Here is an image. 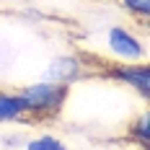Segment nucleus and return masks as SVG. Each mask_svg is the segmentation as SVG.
Returning <instances> with one entry per match:
<instances>
[{
  "instance_id": "obj_2",
  "label": "nucleus",
  "mask_w": 150,
  "mask_h": 150,
  "mask_svg": "<svg viewBox=\"0 0 150 150\" xmlns=\"http://www.w3.org/2000/svg\"><path fill=\"white\" fill-rule=\"evenodd\" d=\"M104 75L132 88L142 101L150 98V67L145 62H114L104 67Z\"/></svg>"
},
{
  "instance_id": "obj_4",
  "label": "nucleus",
  "mask_w": 150,
  "mask_h": 150,
  "mask_svg": "<svg viewBox=\"0 0 150 150\" xmlns=\"http://www.w3.org/2000/svg\"><path fill=\"white\" fill-rule=\"evenodd\" d=\"M88 70V62H83L78 54H60L47 65V70L42 73V80L47 83H65V86H73L75 80L86 78Z\"/></svg>"
},
{
  "instance_id": "obj_6",
  "label": "nucleus",
  "mask_w": 150,
  "mask_h": 150,
  "mask_svg": "<svg viewBox=\"0 0 150 150\" xmlns=\"http://www.w3.org/2000/svg\"><path fill=\"white\" fill-rule=\"evenodd\" d=\"M127 135H129V140H132L135 145H140L142 150L150 148V114H148V109H145V111L129 124Z\"/></svg>"
},
{
  "instance_id": "obj_5",
  "label": "nucleus",
  "mask_w": 150,
  "mask_h": 150,
  "mask_svg": "<svg viewBox=\"0 0 150 150\" xmlns=\"http://www.w3.org/2000/svg\"><path fill=\"white\" fill-rule=\"evenodd\" d=\"M8 122H29L26 101L18 91L0 88V124H8Z\"/></svg>"
},
{
  "instance_id": "obj_7",
  "label": "nucleus",
  "mask_w": 150,
  "mask_h": 150,
  "mask_svg": "<svg viewBox=\"0 0 150 150\" xmlns=\"http://www.w3.org/2000/svg\"><path fill=\"white\" fill-rule=\"evenodd\" d=\"M23 148H26V150H70V148L60 140V137H54V135L31 137V140H26V142H23Z\"/></svg>"
},
{
  "instance_id": "obj_3",
  "label": "nucleus",
  "mask_w": 150,
  "mask_h": 150,
  "mask_svg": "<svg viewBox=\"0 0 150 150\" xmlns=\"http://www.w3.org/2000/svg\"><path fill=\"white\" fill-rule=\"evenodd\" d=\"M106 42L114 57H119L124 62H145V42L137 36L132 29H124V26H111L106 34Z\"/></svg>"
},
{
  "instance_id": "obj_8",
  "label": "nucleus",
  "mask_w": 150,
  "mask_h": 150,
  "mask_svg": "<svg viewBox=\"0 0 150 150\" xmlns=\"http://www.w3.org/2000/svg\"><path fill=\"white\" fill-rule=\"evenodd\" d=\"M119 3H122V8L132 16V18H137L140 26L148 23V18H150V0H119Z\"/></svg>"
},
{
  "instance_id": "obj_1",
  "label": "nucleus",
  "mask_w": 150,
  "mask_h": 150,
  "mask_svg": "<svg viewBox=\"0 0 150 150\" xmlns=\"http://www.w3.org/2000/svg\"><path fill=\"white\" fill-rule=\"evenodd\" d=\"M18 93L26 101L29 122H44V119H54L65 109L67 98H70V86L39 80V83H31V86H21Z\"/></svg>"
}]
</instances>
